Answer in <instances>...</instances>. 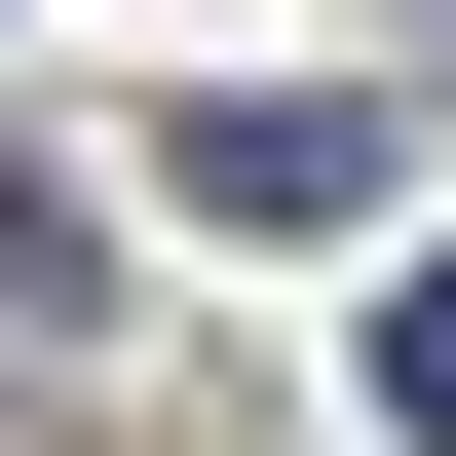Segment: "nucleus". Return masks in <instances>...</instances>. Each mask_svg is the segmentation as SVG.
I'll use <instances>...</instances> for the list:
<instances>
[{"mask_svg": "<svg viewBox=\"0 0 456 456\" xmlns=\"http://www.w3.org/2000/svg\"><path fill=\"white\" fill-rule=\"evenodd\" d=\"M152 191H191V228H380V114H342V77H228Z\"/></svg>", "mask_w": 456, "mask_h": 456, "instance_id": "f257e3e1", "label": "nucleus"}, {"mask_svg": "<svg viewBox=\"0 0 456 456\" xmlns=\"http://www.w3.org/2000/svg\"><path fill=\"white\" fill-rule=\"evenodd\" d=\"M380 419H419V456H456V266H380Z\"/></svg>", "mask_w": 456, "mask_h": 456, "instance_id": "f03ea898", "label": "nucleus"}, {"mask_svg": "<svg viewBox=\"0 0 456 456\" xmlns=\"http://www.w3.org/2000/svg\"><path fill=\"white\" fill-rule=\"evenodd\" d=\"M419 38H456V0H419Z\"/></svg>", "mask_w": 456, "mask_h": 456, "instance_id": "7ed1b4c3", "label": "nucleus"}]
</instances>
